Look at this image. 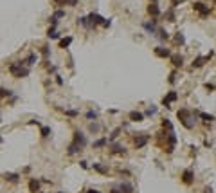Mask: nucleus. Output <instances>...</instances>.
<instances>
[{"label": "nucleus", "mask_w": 216, "mask_h": 193, "mask_svg": "<svg viewBox=\"0 0 216 193\" xmlns=\"http://www.w3.org/2000/svg\"><path fill=\"white\" fill-rule=\"evenodd\" d=\"M112 154H126V148L121 144H112Z\"/></svg>", "instance_id": "23"}, {"label": "nucleus", "mask_w": 216, "mask_h": 193, "mask_svg": "<svg viewBox=\"0 0 216 193\" xmlns=\"http://www.w3.org/2000/svg\"><path fill=\"white\" fill-rule=\"evenodd\" d=\"M79 164H81V168H83V170H86V168H88V164H86V162H85V161H81V162H79Z\"/></svg>", "instance_id": "43"}, {"label": "nucleus", "mask_w": 216, "mask_h": 193, "mask_svg": "<svg viewBox=\"0 0 216 193\" xmlns=\"http://www.w3.org/2000/svg\"><path fill=\"white\" fill-rule=\"evenodd\" d=\"M193 9L196 11L200 16H209V13H211V9H209V6H205L204 2H194V6H193Z\"/></svg>", "instance_id": "6"}, {"label": "nucleus", "mask_w": 216, "mask_h": 193, "mask_svg": "<svg viewBox=\"0 0 216 193\" xmlns=\"http://www.w3.org/2000/svg\"><path fill=\"white\" fill-rule=\"evenodd\" d=\"M51 135V128L49 126H41V137H49Z\"/></svg>", "instance_id": "34"}, {"label": "nucleus", "mask_w": 216, "mask_h": 193, "mask_svg": "<svg viewBox=\"0 0 216 193\" xmlns=\"http://www.w3.org/2000/svg\"><path fill=\"white\" fill-rule=\"evenodd\" d=\"M110 193H133V186L130 182H117L110 188Z\"/></svg>", "instance_id": "3"}, {"label": "nucleus", "mask_w": 216, "mask_h": 193, "mask_svg": "<svg viewBox=\"0 0 216 193\" xmlns=\"http://www.w3.org/2000/svg\"><path fill=\"white\" fill-rule=\"evenodd\" d=\"M47 36H49V38H52V40H56V38H58L59 34L56 33V27H51V29L47 31Z\"/></svg>", "instance_id": "29"}, {"label": "nucleus", "mask_w": 216, "mask_h": 193, "mask_svg": "<svg viewBox=\"0 0 216 193\" xmlns=\"http://www.w3.org/2000/svg\"><path fill=\"white\" fill-rule=\"evenodd\" d=\"M164 18H167L169 22H175V18H177V16H175V13L169 9V11H166V13H164Z\"/></svg>", "instance_id": "28"}, {"label": "nucleus", "mask_w": 216, "mask_h": 193, "mask_svg": "<svg viewBox=\"0 0 216 193\" xmlns=\"http://www.w3.org/2000/svg\"><path fill=\"white\" fill-rule=\"evenodd\" d=\"M155 54H157L159 58H171V52H169V49H166V47H157V49H155Z\"/></svg>", "instance_id": "14"}, {"label": "nucleus", "mask_w": 216, "mask_h": 193, "mask_svg": "<svg viewBox=\"0 0 216 193\" xmlns=\"http://www.w3.org/2000/svg\"><path fill=\"white\" fill-rule=\"evenodd\" d=\"M162 128H164V130H173L171 121H169V119H164V121H162Z\"/></svg>", "instance_id": "33"}, {"label": "nucleus", "mask_w": 216, "mask_h": 193, "mask_svg": "<svg viewBox=\"0 0 216 193\" xmlns=\"http://www.w3.org/2000/svg\"><path fill=\"white\" fill-rule=\"evenodd\" d=\"M130 121H133V123H141V121H144V114L142 112H137V110H133V112H130Z\"/></svg>", "instance_id": "11"}, {"label": "nucleus", "mask_w": 216, "mask_h": 193, "mask_svg": "<svg viewBox=\"0 0 216 193\" xmlns=\"http://www.w3.org/2000/svg\"><path fill=\"white\" fill-rule=\"evenodd\" d=\"M41 54L45 56V58H49V47H47V45H43V47H41Z\"/></svg>", "instance_id": "38"}, {"label": "nucleus", "mask_w": 216, "mask_h": 193, "mask_svg": "<svg viewBox=\"0 0 216 193\" xmlns=\"http://www.w3.org/2000/svg\"><path fill=\"white\" fill-rule=\"evenodd\" d=\"M67 152H69V155H74V154L81 152V148H79L78 144H74V143H70V144H69V148H67Z\"/></svg>", "instance_id": "19"}, {"label": "nucleus", "mask_w": 216, "mask_h": 193, "mask_svg": "<svg viewBox=\"0 0 216 193\" xmlns=\"http://www.w3.org/2000/svg\"><path fill=\"white\" fill-rule=\"evenodd\" d=\"M24 63H25V67H33L34 63H36V54H34V52H33V54H29V56H27V60H25Z\"/></svg>", "instance_id": "21"}, {"label": "nucleus", "mask_w": 216, "mask_h": 193, "mask_svg": "<svg viewBox=\"0 0 216 193\" xmlns=\"http://www.w3.org/2000/svg\"><path fill=\"white\" fill-rule=\"evenodd\" d=\"M175 78H177V74L171 72V76H169V83H175Z\"/></svg>", "instance_id": "42"}, {"label": "nucleus", "mask_w": 216, "mask_h": 193, "mask_svg": "<svg viewBox=\"0 0 216 193\" xmlns=\"http://www.w3.org/2000/svg\"><path fill=\"white\" fill-rule=\"evenodd\" d=\"M86 119H88V121H96V119H97V112L88 110V112H86Z\"/></svg>", "instance_id": "32"}, {"label": "nucleus", "mask_w": 216, "mask_h": 193, "mask_svg": "<svg viewBox=\"0 0 216 193\" xmlns=\"http://www.w3.org/2000/svg\"><path fill=\"white\" fill-rule=\"evenodd\" d=\"M70 44H72V38H70V36H67V38H61V40H59V47H61V49H67Z\"/></svg>", "instance_id": "20"}, {"label": "nucleus", "mask_w": 216, "mask_h": 193, "mask_svg": "<svg viewBox=\"0 0 216 193\" xmlns=\"http://www.w3.org/2000/svg\"><path fill=\"white\" fill-rule=\"evenodd\" d=\"M9 72L14 78H25V76H29V67H25L24 61H16L9 65Z\"/></svg>", "instance_id": "2"}, {"label": "nucleus", "mask_w": 216, "mask_h": 193, "mask_svg": "<svg viewBox=\"0 0 216 193\" xmlns=\"http://www.w3.org/2000/svg\"><path fill=\"white\" fill-rule=\"evenodd\" d=\"M99 128H101V125L94 121V123H90V126H88V130H90V132H94V134H97V132H99Z\"/></svg>", "instance_id": "27"}, {"label": "nucleus", "mask_w": 216, "mask_h": 193, "mask_svg": "<svg viewBox=\"0 0 216 193\" xmlns=\"http://www.w3.org/2000/svg\"><path fill=\"white\" fill-rule=\"evenodd\" d=\"M38 189H40V181L31 179V181H29V191H31V193H38Z\"/></svg>", "instance_id": "16"}, {"label": "nucleus", "mask_w": 216, "mask_h": 193, "mask_svg": "<svg viewBox=\"0 0 216 193\" xmlns=\"http://www.w3.org/2000/svg\"><path fill=\"white\" fill-rule=\"evenodd\" d=\"M148 15H149V16H153V18H157V16L160 15L159 6H157V4H149V6H148Z\"/></svg>", "instance_id": "13"}, {"label": "nucleus", "mask_w": 216, "mask_h": 193, "mask_svg": "<svg viewBox=\"0 0 216 193\" xmlns=\"http://www.w3.org/2000/svg\"><path fill=\"white\" fill-rule=\"evenodd\" d=\"M13 92L9 90V89H0V98H9Z\"/></svg>", "instance_id": "35"}, {"label": "nucleus", "mask_w": 216, "mask_h": 193, "mask_svg": "<svg viewBox=\"0 0 216 193\" xmlns=\"http://www.w3.org/2000/svg\"><path fill=\"white\" fill-rule=\"evenodd\" d=\"M92 168H94L96 171H99V173H103V175H106V173H108V168H104V166H101L99 162H94V164H92Z\"/></svg>", "instance_id": "22"}, {"label": "nucleus", "mask_w": 216, "mask_h": 193, "mask_svg": "<svg viewBox=\"0 0 216 193\" xmlns=\"http://www.w3.org/2000/svg\"><path fill=\"white\" fill-rule=\"evenodd\" d=\"M155 36H157V38H159L160 42H166V40L169 38V34H167V31H164V29H160V27L157 29V34H155Z\"/></svg>", "instance_id": "18"}, {"label": "nucleus", "mask_w": 216, "mask_h": 193, "mask_svg": "<svg viewBox=\"0 0 216 193\" xmlns=\"http://www.w3.org/2000/svg\"><path fill=\"white\" fill-rule=\"evenodd\" d=\"M193 179H194L193 170H191V168L184 170V173H182V182H184V184H193Z\"/></svg>", "instance_id": "9"}, {"label": "nucleus", "mask_w": 216, "mask_h": 193, "mask_svg": "<svg viewBox=\"0 0 216 193\" xmlns=\"http://www.w3.org/2000/svg\"><path fill=\"white\" fill-rule=\"evenodd\" d=\"M211 56H212V52H209V54H205V56H198V58H194V60H193V69H200V67H204L205 63L211 60Z\"/></svg>", "instance_id": "4"}, {"label": "nucleus", "mask_w": 216, "mask_h": 193, "mask_svg": "<svg viewBox=\"0 0 216 193\" xmlns=\"http://www.w3.org/2000/svg\"><path fill=\"white\" fill-rule=\"evenodd\" d=\"M144 29H146L149 34H153V36H155L159 27H157V24H155V20H153V22H146V24H144Z\"/></svg>", "instance_id": "12"}, {"label": "nucleus", "mask_w": 216, "mask_h": 193, "mask_svg": "<svg viewBox=\"0 0 216 193\" xmlns=\"http://www.w3.org/2000/svg\"><path fill=\"white\" fill-rule=\"evenodd\" d=\"M86 18H88V22H90V25L94 27V25H103V22H104V18L103 16H99L97 13H92V15H88V16H86Z\"/></svg>", "instance_id": "8"}, {"label": "nucleus", "mask_w": 216, "mask_h": 193, "mask_svg": "<svg viewBox=\"0 0 216 193\" xmlns=\"http://www.w3.org/2000/svg\"><path fill=\"white\" fill-rule=\"evenodd\" d=\"M0 143H2V139H0Z\"/></svg>", "instance_id": "46"}, {"label": "nucleus", "mask_w": 216, "mask_h": 193, "mask_svg": "<svg viewBox=\"0 0 216 193\" xmlns=\"http://www.w3.org/2000/svg\"><path fill=\"white\" fill-rule=\"evenodd\" d=\"M65 114L70 116V117H76V116H78V110H65Z\"/></svg>", "instance_id": "39"}, {"label": "nucleus", "mask_w": 216, "mask_h": 193, "mask_svg": "<svg viewBox=\"0 0 216 193\" xmlns=\"http://www.w3.org/2000/svg\"><path fill=\"white\" fill-rule=\"evenodd\" d=\"M121 132H122V128H115V130L110 134V137H108V141H110V143H112V141H115V139L119 137V134H121Z\"/></svg>", "instance_id": "24"}, {"label": "nucleus", "mask_w": 216, "mask_h": 193, "mask_svg": "<svg viewBox=\"0 0 216 193\" xmlns=\"http://www.w3.org/2000/svg\"><path fill=\"white\" fill-rule=\"evenodd\" d=\"M52 16H54L56 20H58V18H63V16H65V11H63V9H58V11H54Z\"/></svg>", "instance_id": "36"}, {"label": "nucleus", "mask_w": 216, "mask_h": 193, "mask_svg": "<svg viewBox=\"0 0 216 193\" xmlns=\"http://www.w3.org/2000/svg\"><path fill=\"white\" fill-rule=\"evenodd\" d=\"M171 63L178 69V67H182V65H184V58H182L180 54H173V56H171Z\"/></svg>", "instance_id": "15"}, {"label": "nucleus", "mask_w": 216, "mask_h": 193, "mask_svg": "<svg viewBox=\"0 0 216 193\" xmlns=\"http://www.w3.org/2000/svg\"><path fill=\"white\" fill-rule=\"evenodd\" d=\"M6 179H7L9 182H18L20 175H18V173H6Z\"/></svg>", "instance_id": "26"}, {"label": "nucleus", "mask_w": 216, "mask_h": 193, "mask_svg": "<svg viewBox=\"0 0 216 193\" xmlns=\"http://www.w3.org/2000/svg\"><path fill=\"white\" fill-rule=\"evenodd\" d=\"M86 193H101V191H97V189H88Z\"/></svg>", "instance_id": "44"}, {"label": "nucleus", "mask_w": 216, "mask_h": 193, "mask_svg": "<svg viewBox=\"0 0 216 193\" xmlns=\"http://www.w3.org/2000/svg\"><path fill=\"white\" fill-rule=\"evenodd\" d=\"M153 114H157V109H155V106H149V109L146 110V114H144V116H153Z\"/></svg>", "instance_id": "37"}, {"label": "nucleus", "mask_w": 216, "mask_h": 193, "mask_svg": "<svg viewBox=\"0 0 216 193\" xmlns=\"http://www.w3.org/2000/svg\"><path fill=\"white\" fill-rule=\"evenodd\" d=\"M177 98H178V96H177V92H175V90H171V92H167V96H166V98L162 99V103L166 105V109H169V105H171L173 101H177Z\"/></svg>", "instance_id": "10"}, {"label": "nucleus", "mask_w": 216, "mask_h": 193, "mask_svg": "<svg viewBox=\"0 0 216 193\" xmlns=\"http://www.w3.org/2000/svg\"><path fill=\"white\" fill-rule=\"evenodd\" d=\"M148 141H149V135H146V134H139V135L133 137V144H135L137 150H139V148H144V146L148 144Z\"/></svg>", "instance_id": "5"}, {"label": "nucleus", "mask_w": 216, "mask_h": 193, "mask_svg": "<svg viewBox=\"0 0 216 193\" xmlns=\"http://www.w3.org/2000/svg\"><path fill=\"white\" fill-rule=\"evenodd\" d=\"M58 193H63V191H58Z\"/></svg>", "instance_id": "45"}, {"label": "nucleus", "mask_w": 216, "mask_h": 193, "mask_svg": "<svg viewBox=\"0 0 216 193\" xmlns=\"http://www.w3.org/2000/svg\"><path fill=\"white\" fill-rule=\"evenodd\" d=\"M56 6H78V0H52Z\"/></svg>", "instance_id": "17"}, {"label": "nucleus", "mask_w": 216, "mask_h": 193, "mask_svg": "<svg viewBox=\"0 0 216 193\" xmlns=\"http://www.w3.org/2000/svg\"><path fill=\"white\" fill-rule=\"evenodd\" d=\"M175 42H177V44H180V45H184V44H186V38H184V34H182V33H177Z\"/></svg>", "instance_id": "31"}, {"label": "nucleus", "mask_w": 216, "mask_h": 193, "mask_svg": "<svg viewBox=\"0 0 216 193\" xmlns=\"http://www.w3.org/2000/svg\"><path fill=\"white\" fill-rule=\"evenodd\" d=\"M177 116H178V119H180V123L186 126V128H191L196 125V116H198V112H191V110H187V109H180L178 112H177Z\"/></svg>", "instance_id": "1"}, {"label": "nucleus", "mask_w": 216, "mask_h": 193, "mask_svg": "<svg viewBox=\"0 0 216 193\" xmlns=\"http://www.w3.org/2000/svg\"><path fill=\"white\" fill-rule=\"evenodd\" d=\"M106 144H108V139L103 137V139H97V141L94 143V148H103V146H106Z\"/></svg>", "instance_id": "25"}, {"label": "nucleus", "mask_w": 216, "mask_h": 193, "mask_svg": "<svg viewBox=\"0 0 216 193\" xmlns=\"http://www.w3.org/2000/svg\"><path fill=\"white\" fill-rule=\"evenodd\" d=\"M72 143H74V144H78V146L83 150V148L86 146V137H85L81 132H74V141H72Z\"/></svg>", "instance_id": "7"}, {"label": "nucleus", "mask_w": 216, "mask_h": 193, "mask_svg": "<svg viewBox=\"0 0 216 193\" xmlns=\"http://www.w3.org/2000/svg\"><path fill=\"white\" fill-rule=\"evenodd\" d=\"M205 89H207V90H214V89H216V85H211V83H205Z\"/></svg>", "instance_id": "41"}, {"label": "nucleus", "mask_w": 216, "mask_h": 193, "mask_svg": "<svg viewBox=\"0 0 216 193\" xmlns=\"http://www.w3.org/2000/svg\"><path fill=\"white\" fill-rule=\"evenodd\" d=\"M198 116H200L204 121H209V123H211V121H214V116H211V114H204V112H198Z\"/></svg>", "instance_id": "30"}, {"label": "nucleus", "mask_w": 216, "mask_h": 193, "mask_svg": "<svg viewBox=\"0 0 216 193\" xmlns=\"http://www.w3.org/2000/svg\"><path fill=\"white\" fill-rule=\"evenodd\" d=\"M182 2H186V0H171V6L173 7H177L178 4H182Z\"/></svg>", "instance_id": "40"}]
</instances>
